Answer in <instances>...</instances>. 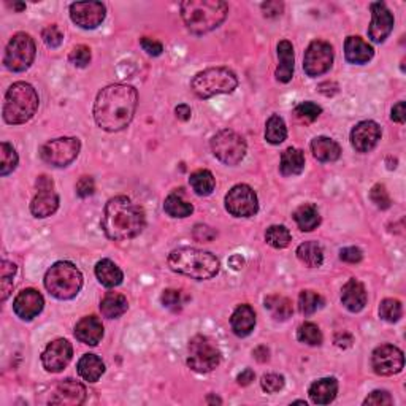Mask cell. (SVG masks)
I'll use <instances>...</instances> for the list:
<instances>
[{
	"instance_id": "cell-16",
	"label": "cell",
	"mask_w": 406,
	"mask_h": 406,
	"mask_svg": "<svg viewBox=\"0 0 406 406\" xmlns=\"http://www.w3.org/2000/svg\"><path fill=\"white\" fill-rule=\"evenodd\" d=\"M106 8L102 2H76L70 5V18L81 29L93 30L104 23Z\"/></svg>"
},
{
	"instance_id": "cell-8",
	"label": "cell",
	"mask_w": 406,
	"mask_h": 406,
	"mask_svg": "<svg viewBox=\"0 0 406 406\" xmlns=\"http://www.w3.org/2000/svg\"><path fill=\"white\" fill-rule=\"evenodd\" d=\"M187 365L197 373H210L219 367L222 354L217 344L205 335H195L189 342Z\"/></svg>"
},
{
	"instance_id": "cell-24",
	"label": "cell",
	"mask_w": 406,
	"mask_h": 406,
	"mask_svg": "<svg viewBox=\"0 0 406 406\" xmlns=\"http://www.w3.org/2000/svg\"><path fill=\"white\" fill-rule=\"evenodd\" d=\"M344 56H346V60L349 64L355 65H363L367 64L368 60L373 59L374 49L368 42H365L363 38L357 37V35H351V37L346 38L344 42Z\"/></svg>"
},
{
	"instance_id": "cell-26",
	"label": "cell",
	"mask_w": 406,
	"mask_h": 406,
	"mask_svg": "<svg viewBox=\"0 0 406 406\" xmlns=\"http://www.w3.org/2000/svg\"><path fill=\"white\" fill-rule=\"evenodd\" d=\"M230 327L237 337H248L256 327V313L250 304H240L237 307L230 318Z\"/></svg>"
},
{
	"instance_id": "cell-44",
	"label": "cell",
	"mask_w": 406,
	"mask_h": 406,
	"mask_svg": "<svg viewBox=\"0 0 406 406\" xmlns=\"http://www.w3.org/2000/svg\"><path fill=\"white\" fill-rule=\"evenodd\" d=\"M322 113V108L314 102H302L300 105L296 106L294 110V115L297 116L298 119L303 121V123H313L316 121Z\"/></svg>"
},
{
	"instance_id": "cell-62",
	"label": "cell",
	"mask_w": 406,
	"mask_h": 406,
	"mask_svg": "<svg viewBox=\"0 0 406 406\" xmlns=\"http://www.w3.org/2000/svg\"><path fill=\"white\" fill-rule=\"evenodd\" d=\"M16 273V265L13 262L3 261L2 262V276H14Z\"/></svg>"
},
{
	"instance_id": "cell-31",
	"label": "cell",
	"mask_w": 406,
	"mask_h": 406,
	"mask_svg": "<svg viewBox=\"0 0 406 406\" xmlns=\"http://www.w3.org/2000/svg\"><path fill=\"white\" fill-rule=\"evenodd\" d=\"M279 170L284 176L300 175L304 170V154L303 151L297 148H287L281 154V164Z\"/></svg>"
},
{
	"instance_id": "cell-43",
	"label": "cell",
	"mask_w": 406,
	"mask_h": 406,
	"mask_svg": "<svg viewBox=\"0 0 406 406\" xmlns=\"http://www.w3.org/2000/svg\"><path fill=\"white\" fill-rule=\"evenodd\" d=\"M403 314L402 303L397 298H384L379 304V316L385 322H397Z\"/></svg>"
},
{
	"instance_id": "cell-14",
	"label": "cell",
	"mask_w": 406,
	"mask_h": 406,
	"mask_svg": "<svg viewBox=\"0 0 406 406\" xmlns=\"http://www.w3.org/2000/svg\"><path fill=\"white\" fill-rule=\"evenodd\" d=\"M373 372L379 377H392L403 370L405 355L394 344H381L372 354Z\"/></svg>"
},
{
	"instance_id": "cell-63",
	"label": "cell",
	"mask_w": 406,
	"mask_h": 406,
	"mask_svg": "<svg viewBox=\"0 0 406 406\" xmlns=\"http://www.w3.org/2000/svg\"><path fill=\"white\" fill-rule=\"evenodd\" d=\"M206 403H222V400L221 398H217V397H215V395H210V397L206 398Z\"/></svg>"
},
{
	"instance_id": "cell-53",
	"label": "cell",
	"mask_w": 406,
	"mask_h": 406,
	"mask_svg": "<svg viewBox=\"0 0 406 406\" xmlns=\"http://www.w3.org/2000/svg\"><path fill=\"white\" fill-rule=\"evenodd\" d=\"M339 259L348 263H359L363 259V254L359 248L349 246V248H343V250L339 251Z\"/></svg>"
},
{
	"instance_id": "cell-20",
	"label": "cell",
	"mask_w": 406,
	"mask_h": 406,
	"mask_svg": "<svg viewBox=\"0 0 406 406\" xmlns=\"http://www.w3.org/2000/svg\"><path fill=\"white\" fill-rule=\"evenodd\" d=\"M45 298L35 289H24L13 302V311L23 321H32L43 311Z\"/></svg>"
},
{
	"instance_id": "cell-48",
	"label": "cell",
	"mask_w": 406,
	"mask_h": 406,
	"mask_svg": "<svg viewBox=\"0 0 406 406\" xmlns=\"http://www.w3.org/2000/svg\"><path fill=\"white\" fill-rule=\"evenodd\" d=\"M42 38L47 47L58 48V47H60V43H62L64 34H62V30L59 29V25L51 24V25H48V27L43 29Z\"/></svg>"
},
{
	"instance_id": "cell-10",
	"label": "cell",
	"mask_w": 406,
	"mask_h": 406,
	"mask_svg": "<svg viewBox=\"0 0 406 406\" xmlns=\"http://www.w3.org/2000/svg\"><path fill=\"white\" fill-rule=\"evenodd\" d=\"M35 53H37V48H35L34 38L29 34L19 32L13 35L5 48L3 65L12 72H24L32 65Z\"/></svg>"
},
{
	"instance_id": "cell-60",
	"label": "cell",
	"mask_w": 406,
	"mask_h": 406,
	"mask_svg": "<svg viewBox=\"0 0 406 406\" xmlns=\"http://www.w3.org/2000/svg\"><path fill=\"white\" fill-rule=\"evenodd\" d=\"M252 354H254V357H256L257 362H261V363L267 362V360L270 359V351H268L267 346H259V348H256V349H254Z\"/></svg>"
},
{
	"instance_id": "cell-11",
	"label": "cell",
	"mask_w": 406,
	"mask_h": 406,
	"mask_svg": "<svg viewBox=\"0 0 406 406\" xmlns=\"http://www.w3.org/2000/svg\"><path fill=\"white\" fill-rule=\"evenodd\" d=\"M81 141L76 136H60L49 140L40 148V157L53 167H67L78 157Z\"/></svg>"
},
{
	"instance_id": "cell-18",
	"label": "cell",
	"mask_w": 406,
	"mask_h": 406,
	"mask_svg": "<svg viewBox=\"0 0 406 406\" xmlns=\"http://www.w3.org/2000/svg\"><path fill=\"white\" fill-rule=\"evenodd\" d=\"M370 10H372V23L368 27V37L374 43H383L394 29V14L384 2L370 3Z\"/></svg>"
},
{
	"instance_id": "cell-50",
	"label": "cell",
	"mask_w": 406,
	"mask_h": 406,
	"mask_svg": "<svg viewBox=\"0 0 406 406\" xmlns=\"http://www.w3.org/2000/svg\"><path fill=\"white\" fill-rule=\"evenodd\" d=\"M394 398L390 397L389 392L385 390H373L367 398L363 400V405H374V406H384V405H392Z\"/></svg>"
},
{
	"instance_id": "cell-9",
	"label": "cell",
	"mask_w": 406,
	"mask_h": 406,
	"mask_svg": "<svg viewBox=\"0 0 406 406\" xmlns=\"http://www.w3.org/2000/svg\"><path fill=\"white\" fill-rule=\"evenodd\" d=\"M246 141L235 130L224 129L211 139V151L226 165H237L246 156Z\"/></svg>"
},
{
	"instance_id": "cell-54",
	"label": "cell",
	"mask_w": 406,
	"mask_h": 406,
	"mask_svg": "<svg viewBox=\"0 0 406 406\" xmlns=\"http://www.w3.org/2000/svg\"><path fill=\"white\" fill-rule=\"evenodd\" d=\"M140 45L141 48H143L146 53H148L150 56H160L162 51H164V45H162L160 42H157V40L154 38H150V37H143L140 40Z\"/></svg>"
},
{
	"instance_id": "cell-30",
	"label": "cell",
	"mask_w": 406,
	"mask_h": 406,
	"mask_svg": "<svg viewBox=\"0 0 406 406\" xmlns=\"http://www.w3.org/2000/svg\"><path fill=\"white\" fill-rule=\"evenodd\" d=\"M311 151L319 162H335L342 156L339 145L329 136H316L311 141Z\"/></svg>"
},
{
	"instance_id": "cell-61",
	"label": "cell",
	"mask_w": 406,
	"mask_h": 406,
	"mask_svg": "<svg viewBox=\"0 0 406 406\" xmlns=\"http://www.w3.org/2000/svg\"><path fill=\"white\" fill-rule=\"evenodd\" d=\"M228 265H230L233 270H241L243 265H245V259H243L240 254H235L228 259Z\"/></svg>"
},
{
	"instance_id": "cell-58",
	"label": "cell",
	"mask_w": 406,
	"mask_h": 406,
	"mask_svg": "<svg viewBox=\"0 0 406 406\" xmlns=\"http://www.w3.org/2000/svg\"><path fill=\"white\" fill-rule=\"evenodd\" d=\"M254 378H256V373H254L251 368H246V370H243L240 374H238L237 383L240 385H250L254 381Z\"/></svg>"
},
{
	"instance_id": "cell-34",
	"label": "cell",
	"mask_w": 406,
	"mask_h": 406,
	"mask_svg": "<svg viewBox=\"0 0 406 406\" xmlns=\"http://www.w3.org/2000/svg\"><path fill=\"white\" fill-rule=\"evenodd\" d=\"M297 257L303 265L309 268H318L324 262L322 246L316 241H304L297 248Z\"/></svg>"
},
{
	"instance_id": "cell-32",
	"label": "cell",
	"mask_w": 406,
	"mask_h": 406,
	"mask_svg": "<svg viewBox=\"0 0 406 406\" xmlns=\"http://www.w3.org/2000/svg\"><path fill=\"white\" fill-rule=\"evenodd\" d=\"M127 308H129L127 298L123 296V294H118V292H108L100 302V311L106 319H116L123 316V314L127 311Z\"/></svg>"
},
{
	"instance_id": "cell-23",
	"label": "cell",
	"mask_w": 406,
	"mask_h": 406,
	"mask_svg": "<svg viewBox=\"0 0 406 406\" xmlns=\"http://www.w3.org/2000/svg\"><path fill=\"white\" fill-rule=\"evenodd\" d=\"M342 302L344 308L351 313L362 311L367 304V291L359 279L351 278L342 289Z\"/></svg>"
},
{
	"instance_id": "cell-17",
	"label": "cell",
	"mask_w": 406,
	"mask_h": 406,
	"mask_svg": "<svg viewBox=\"0 0 406 406\" xmlns=\"http://www.w3.org/2000/svg\"><path fill=\"white\" fill-rule=\"evenodd\" d=\"M72 343L65 338H58L51 342L42 354L43 368L49 373H60L72 360Z\"/></svg>"
},
{
	"instance_id": "cell-1",
	"label": "cell",
	"mask_w": 406,
	"mask_h": 406,
	"mask_svg": "<svg viewBox=\"0 0 406 406\" xmlns=\"http://www.w3.org/2000/svg\"><path fill=\"white\" fill-rule=\"evenodd\" d=\"M139 94L134 86L110 84L100 91L94 104V119L100 129L119 132L134 119Z\"/></svg>"
},
{
	"instance_id": "cell-41",
	"label": "cell",
	"mask_w": 406,
	"mask_h": 406,
	"mask_svg": "<svg viewBox=\"0 0 406 406\" xmlns=\"http://www.w3.org/2000/svg\"><path fill=\"white\" fill-rule=\"evenodd\" d=\"M297 338L300 343L308 344V346H321L322 344V332L319 330L316 324L304 322L297 330Z\"/></svg>"
},
{
	"instance_id": "cell-45",
	"label": "cell",
	"mask_w": 406,
	"mask_h": 406,
	"mask_svg": "<svg viewBox=\"0 0 406 406\" xmlns=\"http://www.w3.org/2000/svg\"><path fill=\"white\" fill-rule=\"evenodd\" d=\"M370 199L379 210H387L392 205V200H390V195L384 184H374L370 191Z\"/></svg>"
},
{
	"instance_id": "cell-25",
	"label": "cell",
	"mask_w": 406,
	"mask_h": 406,
	"mask_svg": "<svg viewBox=\"0 0 406 406\" xmlns=\"http://www.w3.org/2000/svg\"><path fill=\"white\" fill-rule=\"evenodd\" d=\"M309 398L314 405H330L337 398L338 381L335 378H321L309 385Z\"/></svg>"
},
{
	"instance_id": "cell-46",
	"label": "cell",
	"mask_w": 406,
	"mask_h": 406,
	"mask_svg": "<svg viewBox=\"0 0 406 406\" xmlns=\"http://www.w3.org/2000/svg\"><path fill=\"white\" fill-rule=\"evenodd\" d=\"M284 384H286L284 377L283 374H278V373L263 374L262 379H261V385H262L263 392H267V394L279 392V390L284 387Z\"/></svg>"
},
{
	"instance_id": "cell-4",
	"label": "cell",
	"mask_w": 406,
	"mask_h": 406,
	"mask_svg": "<svg viewBox=\"0 0 406 406\" xmlns=\"http://www.w3.org/2000/svg\"><path fill=\"white\" fill-rule=\"evenodd\" d=\"M169 267L180 275L203 281L215 278L219 273L221 263L215 254L184 246L169 254Z\"/></svg>"
},
{
	"instance_id": "cell-39",
	"label": "cell",
	"mask_w": 406,
	"mask_h": 406,
	"mask_svg": "<svg viewBox=\"0 0 406 406\" xmlns=\"http://www.w3.org/2000/svg\"><path fill=\"white\" fill-rule=\"evenodd\" d=\"M292 240L291 232L284 226H270L265 232V241L275 250H284Z\"/></svg>"
},
{
	"instance_id": "cell-35",
	"label": "cell",
	"mask_w": 406,
	"mask_h": 406,
	"mask_svg": "<svg viewBox=\"0 0 406 406\" xmlns=\"http://www.w3.org/2000/svg\"><path fill=\"white\" fill-rule=\"evenodd\" d=\"M164 210L170 217H180V219H184V217L192 215L194 206H192V203L184 200L182 192L176 191L165 199Z\"/></svg>"
},
{
	"instance_id": "cell-7",
	"label": "cell",
	"mask_w": 406,
	"mask_h": 406,
	"mask_svg": "<svg viewBox=\"0 0 406 406\" xmlns=\"http://www.w3.org/2000/svg\"><path fill=\"white\" fill-rule=\"evenodd\" d=\"M237 75L227 67H213L197 73L191 81V89L197 97L210 99L217 94H230L237 89Z\"/></svg>"
},
{
	"instance_id": "cell-15",
	"label": "cell",
	"mask_w": 406,
	"mask_h": 406,
	"mask_svg": "<svg viewBox=\"0 0 406 406\" xmlns=\"http://www.w3.org/2000/svg\"><path fill=\"white\" fill-rule=\"evenodd\" d=\"M59 208V195L54 191V182L49 176L42 175L37 180V195L30 203V213L35 217H48L54 215Z\"/></svg>"
},
{
	"instance_id": "cell-3",
	"label": "cell",
	"mask_w": 406,
	"mask_h": 406,
	"mask_svg": "<svg viewBox=\"0 0 406 406\" xmlns=\"http://www.w3.org/2000/svg\"><path fill=\"white\" fill-rule=\"evenodd\" d=\"M180 8L186 27L195 35L217 29L228 14V5L222 0H184Z\"/></svg>"
},
{
	"instance_id": "cell-27",
	"label": "cell",
	"mask_w": 406,
	"mask_h": 406,
	"mask_svg": "<svg viewBox=\"0 0 406 406\" xmlns=\"http://www.w3.org/2000/svg\"><path fill=\"white\" fill-rule=\"evenodd\" d=\"M278 69L275 72L276 80L279 83H289L294 76V47L291 42L287 40H283V42L278 43Z\"/></svg>"
},
{
	"instance_id": "cell-51",
	"label": "cell",
	"mask_w": 406,
	"mask_h": 406,
	"mask_svg": "<svg viewBox=\"0 0 406 406\" xmlns=\"http://www.w3.org/2000/svg\"><path fill=\"white\" fill-rule=\"evenodd\" d=\"M192 235H194V238L197 241L210 243L216 238V230H213V228L208 227V226L197 224L194 227V230H192Z\"/></svg>"
},
{
	"instance_id": "cell-19",
	"label": "cell",
	"mask_w": 406,
	"mask_h": 406,
	"mask_svg": "<svg viewBox=\"0 0 406 406\" xmlns=\"http://www.w3.org/2000/svg\"><path fill=\"white\" fill-rule=\"evenodd\" d=\"M86 400V387L78 381L67 378L56 385L53 394L49 395V405L59 406H78Z\"/></svg>"
},
{
	"instance_id": "cell-33",
	"label": "cell",
	"mask_w": 406,
	"mask_h": 406,
	"mask_svg": "<svg viewBox=\"0 0 406 406\" xmlns=\"http://www.w3.org/2000/svg\"><path fill=\"white\" fill-rule=\"evenodd\" d=\"M294 219H296L298 228L302 232H311L321 224V216H319L318 208L313 203H304L294 211Z\"/></svg>"
},
{
	"instance_id": "cell-12",
	"label": "cell",
	"mask_w": 406,
	"mask_h": 406,
	"mask_svg": "<svg viewBox=\"0 0 406 406\" xmlns=\"http://www.w3.org/2000/svg\"><path fill=\"white\" fill-rule=\"evenodd\" d=\"M333 64V48L332 45L322 40H314L304 51L303 70L309 78H316L327 73Z\"/></svg>"
},
{
	"instance_id": "cell-22",
	"label": "cell",
	"mask_w": 406,
	"mask_h": 406,
	"mask_svg": "<svg viewBox=\"0 0 406 406\" xmlns=\"http://www.w3.org/2000/svg\"><path fill=\"white\" fill-rule=\"evenodd\" d=\"M75 337L88 346H97L104 338V324L97 316H86L75 326Z\"/></svg>"
},
{
	"instance_id": "cell-2",
	"label": "cell",
	"mask_w": 406,
	"mask_h": 406,
	"mask_svg": "<svg viewBox=\"0 0 406 406\" xmlns=\"http://www.w3.org/2000/svg\"><path fill=\"white\" fill-rule=\"evenodd\" d=\"M146 226L143 208L132 202L129 197L118 195L106 202L102 228L110 240L127 241L139 237Z\"/></svg>"
},
{
	"instance_id": "cell-37",
	"label": "cell",
	"mask_w": 406,
	"mask_h": 406,
	"mask_svg": "<svg viewBox=\"0 0 406 406\" xmlns=\"http://www.w3.org/2000/svg\"><path fill=\"white\" fill-rule=\"evenodd\" d=\"M189 184L197 195L206 197L215 191L216 180L210 170H197L191 175Z\"/></svg>"
},
{
	"instance_id": "cell-56",
	"label": "cell",
	"mask_w": 406,
	"mask_h": 406,
	"mask_svg": "<svg viewBox=\"0 0 406 406\" xmlns=\"http://www.w3.org/2000/svg\"><path fill=\"white\" fill-rule=\"evenodd\" d=\"M390 118H392V121H395V123L398 124H403L406 116H405V102H398L397 105H394L392 108V113H390Z\"/></svg>"
},
{
	"instance_id": "cell-64",
	"label": "cell",
	"mask_w": 406,
	"mask_h": 406,
	"mask_svg": "<svg viewBox=\"0 0 406 406\" xmlns=\"http://www.w3.org/2000/svg\"><path fill=\"white\" fill-rule=\"evenodd\" d=\"M12 7H13L14 10H18V12H23V10L25 8V3H13Z\"/></svg>"
},
{
	"instance_id": "cell-5",
	"label": "cell",
	"mask_w": 406,
	"mask_h": 406,
	"mask_svg": "<svg viewBox=\"0 0 406 406\" xmlns=\"http://www.w3.org/2000/svg\"><path fill=\"white\" fill-rule=\"evenodd\" d=\"M38 94L32 84L18 81L10 86L5 94L3 119L7 124H24L34 118L38 110Z\"/></svg>"
},
{
	"instance_id": "cell-28",
	"label": "cell",
	"mask_w": 406,
	"mask_h": 406,
	"mask_svg": "<svg viewBox=\"0 0 406 406\" xmlns=\"http://www.w3.org/2000/svg\"><path fill=\"white\" fill-rule=\"evenodd\" d=\"M95 276H97L102 286L111 289L123 283L124 273L113 261L102 259V261L97 262V265H95Z\"/></svg>"
},
{
	"instance_id": "cell-52",
	"label": "cell",
	"mask_w": 406,
	"mask_h": 406,
	"mask_svg": "<svg viewBox=\"0 0 406 406\" xmlns=\"http://www.w3.org/2000/svg\"><path fill=\"white\" fill-rule=\"evenodd\" d=\"M95 191V184H94V180L91 176H81L80 181L76 182V194L80 197H89L93 195Z\"/></svg>"
},
{
	"instance_id": "cell-36",
	"label": "cell",
	"mask_w": 406,
	"mask_h": 406,
	"mask_svg": "<svg viewBox=\"0 0 406 406\" xmlns=\"http://www.w3.org/2000/svg\"><path fill=\"white\" fill-rule=\"evenodd\" d=\"M265 308L270 311L275 321H287L292 316V302L283 296H268L265 297Z\"/></svg>"
},
{
	"instance_id": "cell-40",
	"label": "cell",
	"mask_w": 406,
	"mask_h": 406,
	"mask_svg": "<svg viewBox=\"0 0 406 406\" xmlns=\"http://www.w3.org/2000/svg\"><path fill=\"white\" fill-rule=\"evenodd\" d=\"M18 152L7 141L0 145V175L7 176L18 167Z\"/></svg>"
},
{
	"instance_id": "cell-6",
	"label": "cell",
	"mask_w": 406,
	"mask_h": 406,
	"mask_svg": "<svg viewBox=\"0 0 406 406\" xmlns=\"http://www.w3.org/2000/svg\"><path fill=\"white\" fill-rule=\"evenodd\" d=\"M45 287L58 300H70L78 296L83 287V275L72 262H56L45 275Z\"/></svg>"
},
{
	"instance_id": "cell-55",
	"label": "cell",
	"mask_w": 406,
	"mask_h": 406,
	"mask_svg": "<svg viewBox=\"0 0 406 406\" xmlns=\"http://www.w3.org/2000/svg\"><path fill=\"white\" fill-rule=\"evenodd\" d=\"M284 3L283 2H265L262 3V12L263 16L267 18H276L283 13Z\"/></svg>"
},
{
	"instance_id": "cell-49",
	"label": "cell",
	"mask_w": 406,
	"mask_h": 406,
	"mask_svg": "<svg viewBox=\"0 0 406 406\" xmlns=\"http://www.w3.org/2000/svg\"><path fill=\"white\" fill-rule=\"evenodd\" d=\"M160 302L165 308L171 309V311H180L182 304L181 292L175 291V289H167V291H164V294H162Z\"/></svg>"
},
{
	"instance_id": "cell-13",
	"label": "cell",
	"mask_w": 406,
	"mask_h": 406,
	"mask_svg": "<svg viewBox=\"0 0 406 406\" xmlns=\"http://www.w3.org/2000/svg\"><path fill=\"white\" fill-rule=\"evenodd\" d=\"M226 210L235 217H251L257 215L259 200L256 192L248 184L233 186L226 195Z\"/></svg>"
},
{
	"instance_id": "cell-38",
	"label": "cell",
	"mask_w": 406,
	"mask_h": 406,
	"mask_svg": "<svg viewBox=\"0 0 406 406\" xmlns=\"http://www.w3.org/2000/svg\"><path fill=\"white\" fill-rule=\"evenodd\" d=\"M286 139H287L286 123H284L281 116L272 115L270 118H268L267 126H265V140L270 145H279Z\"/></svg>"
},
{
	"instance_id": "cell-29",
	"label": "cell",
	"mask_w": 406,
	"mask_h": 406,
	"mask_svg": "<svg viewBox=\"0 0 406 406\" xmlns=\"http://www.w3.org/2000/svg\"><path fill=\"white\" fill-rule=\"evenodd\" d=\"M76 368H78L80 377L84 381H88V383H97L102 378V374L105 373V363L95 354H84L78 360Z\"/></svg>"
},
{
	"instance_id": "cell-57",
	"label": "cell",
	"mask_w": 406,
	"mask_h": 406,
	"mask_svg": "<svg viewBox=\"0 0 406 406\" xmlns=\"http://www.w3.org/2000/svg\"><path fill=\"white\" fill-rule=\"evenodd\" d=\"M191 115H192L191 106H189V105H186V104L178 105L176 108H175V116H176V118L180 119V121H182V123H186V121H189V119H191Z\"/></svg>"
},
{
	"instance_id": "cell-42",
	"label": "cell",
	"mask_w": 406,
	"mask_h": 406,
	"mask_svg": "<svg viewBox=\"0 0 406 406\" xmlns=\"http://www.w3.org/2000/svg\"><path fill=\"white\" fill-rule=\"evenodd\" d=\"M322 304L324 298L314 291H302L300 297H298V309L304 316H311L319 308H322Z\"/></svg>"
},
{
	"instance_id": "cell-59",
	"label": "cell",
	"mask_w": 406,
	"mask_h": 406,
	"mask_svg": "<svg viewBox=\"0 0 406 406\" xmlns=\"http://www.w3.org/2000/svg\"><path fill=\"white\" fill-rule=\"evenodd\" d=\"M13 291V276H2V300L5 302Z\"/></svg>"
},
{
	"instance_id": "cell-47",
	"label": "cell",
	"mask_w": 406,
	"mask_h": 406,
	"mask_svg": "<svg viewBox=\"0 0 406 406\" xmlns=\"http://www.w3.org/2000/svg\"><path fill=\"white\" fill-rule=\"evenodd\" d=\"M69 60L75 65V67L84 69L86 65L91 62V49L86 47V45H78V47H75L72 51H70Z\"/></svg>"
},
{
	"instance_id": "cell-21",
	"label": "cell",
	"mask_w": 406,
	"mask_h": 406,
	"mask_svg": "<svg viewBox=\"0 0 406 406\" xmlns=\"http://www.w3.org/2000/svg\"><path fill=\"white\" fill-rule=\"evenodd\" d=\"M381 140V127L374 121H362L351 130V145L355 151L370 152Z\"/></svg>"
}]
</instances>
